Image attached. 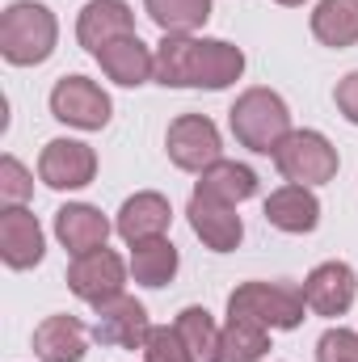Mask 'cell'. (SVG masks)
I'll list each match as a JSON object with an SVG mask.
<instances>
[{
  "instance_id": "cell-5",
  "label": "cell",
  "mask_w": 358,
  "mask_h": 362,
  "mask_svg": "<svg viewBox=\"0 0 358 362\" xmlns=\"http://www.w3.org/2000/svg\"><path fill=\"white\" fill-rule=\"evenodd\" d=\"M278 173L291 185H325L337 177V148L321 131H291L274 152Z\"/></svg>"
},
{
  "instance_id": "cell-26",
  "label": "cell",
  "mask_w": 358,
  "mask_h": 362,
  "mask_svg": "<svg viewBox=\"0 0 358 362\" xmlns=\"http://www.w3.org/2000/svg\"><path fill=\"white\" fill-rule=\"evenodd\" d=\"M30 194H34V177L25 173V165L17 156H4L0 160V202L4 206H21Z\"/></svg>"
},
{
  "instance_id": "cell-8",
  "label": "cell",
  "mask_w": 358,
  "mask_h": 362,
  "mask_svg": "<svg viewBox=\"0 0 358 362\" xmlns=\"http://www.w3.org/2000/svg\"><path fill=\"white\" fill-rule=\"evenodd\" d=\"M68 286H72L76 299H85V303H93V308H101V303L127 295V291H122V286H127V266H122L118 253H110V249H93V253H81V257L68 266Z\"/></svg>"
},
{
  "instance_id": "cell-13",
  "label": "cell",
  "mask_w": 358,
  "mask_h": 362,
  "mask_svg": "<svg viewBox=\"0 0 358 362\" xmlns=\"http://www.w3.org/2000/svg\"><path fill=\"white\" fill-rule=\"evenodd\" d=\"M131 34H135V13L122 0H89L76 17V38L89 55H97L101 47H110L118 38H131Z\"/></svg>"
},
{
  "instance_id": "cell-30",
  "label": "cell",
  "mask_w": 358,
  "mask_h": 362,
  "mask_svg": "<svg viewBox=\"0 0 358 362\" xmlns=\"http://www.w3.org/2000/svg\"><path fill=\"white\" fill-rule=\"evenodd\" d=\"M278 4H287V8H295V4H304V0H278Z\"/></svg>"
},
{
  "instance_id": "cell-11",
  "label": "cell",
  "mask_w": 358,
  "mask_h": 362,
  "mask_svg": "<svg viewBox=\"0 0 358 362\" xmlns=\"http://www.w3.org/2000/svg\"><path fill=\"white\" fill-rule=\"evenodd\" d=\"M185 215H190L194 236H198L207 249H215V253H232V249L241 245V236H245V223H241L236 206H232V202H219V198H211V194H198V189H194Z\"/></svg>"
},
{
  "instance_id": "cell-9",
  "label": "cell",
  "mask_w": 358,
  "mask_h": 362,
  "mask_svg": "<svg viewBox=\"0 0 358 362\" xmlns=\"http://www.w3.org/2000/svg\"><path fill=\"white\" fill-rule=\"evenodd\" d=\"M152 325H148V308L131 295H118L110 303L97 308V320H93V341L110 346V350H144Z\"/></svg>"
},
{
  "instance_id": "cell-22",
  "label": "cell",
  "mask_w": 358,
  "mask_h": 362,
  "mask_svg": "<svg viewBox=\"0 0 358 362\" xmlns=\"http://www.w3.org/2000/svg\"><path fill=\"white\" fill-rule=\"evenodd\" d=\"M131 274L139 286H165L173 282L178 274V249L169 236H152V240H139L131 245Z\"/></svg>"
},
{
  "instance_id": "cell-15",
  "label": "cell",
  "mask_w": 358,
  "mask_h": 362,
  "mask_svg": "<svg viewBox=\"0 0 358 362\" xmlns=\"http://www.w3.org/2000/svg\"><path fill=\"white\" fill-rule=\"evenodd\" d=\"M354 291H358V282L346 262H325L304 282V299H308V308L316 316H346L350 303H354Z\"/></svg>"
},
{
  "instance_id": "cell-29",
  "label": "cell",
  "mask_w": 358,
  "mask_h": 362,
  "mask_svg": "<svg viewBox=\"0 0 358 362\" xmlns=\"http://www.w3.org/2000/svg\"><path fill=\"white\" fill-rule=\"evenodd\" d=\"M333 101H337V110L346 114V122H354V127H358V72H350V76H342V81H337Z\"/></svg>"
},
{
  "instance_id": "cell-1",
  "label": "cell",
  "mask_w": 358,
  "mask_h": 362,
  "mask_svg": "<svg viewBox=\"0 0 358 362\" xmlns=\"http://www.w3.org/2000/svg\"><path fill=\"white\" fill-rule=\"evenodd\" d=\"M245 72V51L224 38L165 34L156 47V81L169 89H228Z\"/></svg>"
},
{
  "instance_id": "cell-25",
  "label": "cell",
  "mask_w": 358,
  "mask_h": 362,
  "mask_svg": "<svg viewBox=\"0 0 358 362\" xmlns=\"http://www.w3.org/2000/svg\"><path fill=\"white\" fill-rule=\"evenodd\" d=\"M190 350L194 362H215V350H219V329L211 320L207 308H181L178 312V325H173Z\"/></svg>"
},
{
  "instance_id": "cell-21",
  "label": "cell",
  "mask_w": 358,
  "mask_h": 362,
  "mask_svg": "<svg viewBox=\"0 0 358 362\" xmlns=\"http://www.w3.org/2000/svg\"><path fill=\"white\" fill-rule=\"evenodd\" d=\"M198 194H211V198H219V202L241 206L245 198L258 194V173H253L249 165H236V160H215L211 169H202Z\"/></svg>"
},
{
  "instance_id": "cell-12",
  "label": "cell",
  "mask_w": 358,
  "mask_h": 362,
  "mask_svg": "<svg viewBox=\"0 0 358 362\" xmlns=\"http://www.w3.org/2000/svg\"><path fill=\"white\" fill-rule=\"evenodd\" d=\"M42 253H47V240H42L38 219L25 206H4L0 211V257H4V266L30 270L42 262Z\"/></svg>"
},
{
  "instance_id": "cell-19",
  "label": "cell",
  "mask_w": 358,
  "mask_h": 362,
  "mask_svg": "<svg viewBox=\"0 0 358 362\" xmlns=\"http://www.w3.org/2000/svg\"><path fill=\"white\" fill-rule=\"evenodd\" d=\"M169 219H173V211H169V198H161V194H152V189H144V194H135V198H127L122 202V211H118V236L127 240V245H139V240H152V236H165L169 232Z\"/></svg>"
},
{
  "instance_id": "cell-27",
  "label": "cell",
  "mask_w": 358,
  "mask_h": 362,
  "mask_svg": "<svg viewBox=\"0 0 358 362\" xmlns=\"http://www.w3.org/2000/svg\"><path fill=\"white\" fill-rule=\"evenodd\" d=\"M144 362H194L190 358V350H185V341H181L178 329H152L148 333V341H144Z\"/></svg>"
},
{
  "instance_id": "cell-2",
  "label": "cell",
  "mask_w": 358,
  "mask_h": 362,
  "mask_svg": "<svg viewBox=\"0 0 358 362\" xmlns=\"http://www.w3.org/2000/svg\"><path fill=\"white\" fill-rule=\"evenodd\" d=\"M55 38H59V21L38 0H17L0 17V55L13 68H34V64L51 59Z\"/></svg>"
},
{
  "instance_id": "cell-16",
  "label": "cell",
  "mask_w": 358,
  "mask_h": 362,
  "mask_svg": "<svg viewBox=\"0 0 358 362\" xmlns=\"http://www.w3.org/2000/svg\"><path fill=\"white\" fill-rule=\"evenodd\" d=\"M266 223L278 232H291V236H304V232H316L321 223V202L308 185H278L266 198Z\"/></svg>"
},
{
  "instance_id": "cell-4",
  "label": "cell",
  "mask_w": 358,
  "mask_h": 362,
  "mask_svg": "<svg viewBox=\"0 0 358 362\" xmlns=\"http://www.w3.org/2000/svg\"><path fill=\"white\" fill-rule=\"evenodd\" d=\"M304 291L291 282H241L228 295V320H249L262 329H295L304 325Z\"/></svg>"
},
{
  "instance_id": "cell-23",
  "label": "cell",
  "mask_w": 358,
  "mask_h": 362,
  "mask_svg": "<svg viewBox=\"0 0 358 362\" xmlns=\"http://www.w3.org/2000/svg\"><path fill=\"white\" fill-rule=\"evenodd\" d=\"M266 350H270V329L249 325V320H228V329H219L215 362H262Z\"/></svg>"
},
{
  "instance_id": "cell-6",
  "label": "cell",
  "mask_w": 358,
  "mask_h": 362,
  "mask_svg": "<svg viewBox=\"0 0 358 362\" xmlns=\"http://www.w3.org/2000/svg\"><path fill=\"white\" fill-rule=\"evenodd\" d=\"M51 114L59 122L76 127V131H101L110 122L114 105H110V93L101 89L97 81H89V76H64L51 89Z\"/></svg>"
},
{
  "instance_id": "cell-17",
  "label": "cell",
  "mask_w": 358,
  "mask_h": 362,
  "mask_svg": "<svg viewBox=\"0 0 358 362\" xmlns=\"http://www.w3.org/2000/svg\"><path fill=\"white\" fill-rule=\"evenodd\" d=\"M55 236L59 245L81 257V253H93V249H105V236H110V223L97 206H85V202H68L55 211Z\"/></svg>"
},
{
  "instance_id": "cell-24",
  "label": "cell",
  "mask_w": 358,
  "mask_h": 362,
  "mask_svg": "<svg viewBox=\"0 0 358 362\" xmlns=\"http://www.w3.org/2000/svg\"><path fill=\"white\" fill-rule=\"evenodd\" d=\"M144 8L165 34H194L211 17V0H144Z\"/></svg>"
},
{
  "instance_id": "cell-10",
  "label": "cell",
  "mask_w": 358,
  "mask_h": 362,
  "mask_svg": "<svg viewBox=\"0 0 358 362\" xmlns=\"http://www.w3.org/2000/svg\"><path fill=\"white\" fill-rule=\"evenodd\" d=\"M38 177L51 189H81L97 177V156L81 139H51L38 156Z\"/></svg>"
},
{
  "instance_id": "cell-3",
  "label": "cell",
  "mask_w": 358,
  "mask_h": 362,
  "mask_svg": "<svg viewBox=\"0 0 358 362\" xmlns=\"http://www.w3.org/2000/svg\"><path fill=\"white\" fill-rule=\"evenodd\" d=\"M228 118H232L236 144L258 156H274L278 144L291 135V110L274 89H245L228 110Z\"/></svg>"
},
{
  "instance_id": "cell-20",
  "label": "cell",
  "mask_w": 358,
  "mask_h": 362,
  "mask_svg": "<svg viewBox=\"0 0 358 362\" xmlns=\"http://www.w3.org/2000/svg\"><path fill=\"white\" fill-rule=\"evenodd\" d=\"M312 34L333 47L346 51L358 42V0H321L312 8Z\"/></svg>"
},
{
  "instance_id": "cell-18",
  "label": "cell",
  "mask_w": 358,
  "mask_h": 362,
  "mask_svg": "<svg viewBox=\"0 0 358 362\" xmlns=\"http://www.w3.org/2000/svg\"><path fill=\"white\" fill-rule=\"evenodd\" d=\"M34 354L42 362H85L89 329L76 316H47L34 329Z\"/></svg>"
},
{
  "instance_id": "cell-7",
  "label": "cell",
  "mask_w": 358,
  "mask_h": 362,
  "mask_svg": "<svg viewBox=\"0 0 358 362\" xmlns=\"http://www.w3.org/2000/svg\"><path fill=\"white\" fill-rule=\"evenodd\" d=\"M165 148H169V160L185 169V173H202L211 169L219 156V127L207 118V114H181L169 122V135H165Z\"/></svg>"
},
{
  "instance_id": "cell-14",
  "label": "cell",
  "mask_w": 358,
  "mask_h": 362,
  "mask_svg": "<svg viewBox=\"0 0 358 362\" xmlns=\"http://www.w3.org/2000/svg\"><path fill=\"white\" fill-rule=\"evenodd\" d=\"M93 59H97V64H101V72H105L114 85H122V89H139L144 81H152V76H156V55H152V47H148L139 34H131V38H118V42L101 47Z\"/></svg>"
},
{
  "instance_id": "cell-28",
  "label": "cell",
  "mask_w": 358,
  "mask_h": 362,
  "mask_svg": "<svg viewBox=\"0 0 358 362\" xmlns=\"http://www.w3.org/2000/svg\"><path fill=\"white\" fill-rule=\"evenodd\" d=\"M316 362H358V333L354 329H329L316 341Z\"/></svg>"
}]
</instances>
